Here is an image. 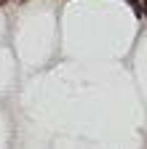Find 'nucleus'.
<instances>
[{
  "instance_id": "1",
  "label": "nucleus",
  "mask_w": 147,
  "mask_h": 149,
  "mask_svg": "<svg viewBox=\"0 0 147 149\" xmlns=\"http://www.w3.org/2000/svg\"><path fill=\"white\" fill-rule=\"evenodd\" d=\"M126 3H128V6H131V8H134V13H136L139 19L144 16V13H142V3H139V0H126Z\"/></svg>"
},
{
  "instance_id": "2",
  "label": "nucleus",
  "mask_w": 147,
  "mask_h": 149,
  "mask_svg": "<svg viewBox=\"0 0 147 149\" xmlns=\"http://www.w3.org/2000/svg\"><path fill=\"white\" fill-rule=\"evenodd\" d=\"M142 13L147 16V0H144V3H142Z\"/></svg>"
}]
</instances>
